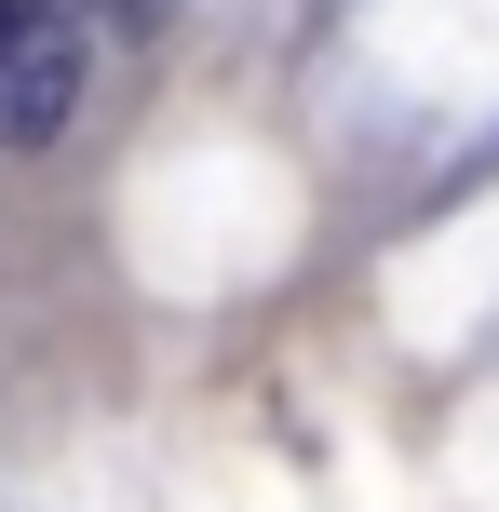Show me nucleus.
<instances>
[{"label":"nucleus","mask_w":499,"mask_h":512,"mask_svg":"<svg viewBox=\"0 0 499 512\" xmlns=\"http://www.w3.org/2000/svg\"><path fill=\"white\" fill-rule=\"evenodd\" d=\"M68 108H81V41H68V14H54L27 54H0V149H54Z\"/></svg>","instance_id":"nucleus-1"}]
</instances>
